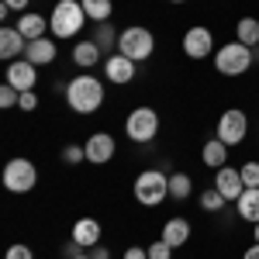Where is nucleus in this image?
Listing matches in <instances>:
<instances>
[{
    "label": "nucleus",
    "mask_w": 259,
    "mask_h": 259,
    "mask_svg": "<svg viewBox=\"0 0 259 259\" xmlns=\"http://www.w3.org/2000/svg\"><path fill=\"white\" fill-rule=\"evenodd\" d=\"M66 104L76 114H94L104 104V83L97 76H76V80H69L66 83Z\"/></svg>",
    "instance_id": "nucleus-1"
},
{
    "label": "nucleus",
    "mask_w": 259,
    "mask_h": 259,
    "mask_svg": "<svg viewBox=\"0 0 259 259\" xmlns=\"http://www.w3.org/2000/svg\"><path fill=\"white\" fill-rule=\"evenodd\" d=\"M87 21H90V18H87V11H83L80 0H59V4L52 7L49 31H52L56 38H73V35L80 31Z\"/></svg>",
    "instance_id": "nucleus-2"
},
{
    "label": "nucleus",
    "mask_w": 259,
    "mask_h": 259,
    "mask_svg": "<svg viewBox=\"0 0 259 259\" xmlns=\"http://www.w3.org/2000/svg\"><path fill=\"white\" fill-rule=\"evenodd\" d=\"M252 62H256L252 49H249V45H242L239 38L228 41V45H221L218 52H214V69H218L221 76H242Z\"/></svg>",
    "instance_id": "nucleus-3"
},
{
    "label": "nucleus",
    "mask_w": 259,
    "mask_h": 259,
    "mask_svg": "<svg viewBox=\"0 0 259 259\" xmlns=\"http://www.w3.org/2000/svg\"><path fill=\"white\" fill-rule=\"evenodd\" d=\"M166 197H169V173H162V169H145V173H139V180H135V200L139 204L156 207Z\"/></svg>",
    "instance_id": "nucleus-4"
},
{
    "label": "nucleus",
    "mask_w": 259,
    "mask_h": 259,
    "mask_svg": "<svg viewBox=\"0 0 259 259\" xmlns=\"http://www.w3.org/2000/svg\"><path fill=\"white\" fill-rule=\"evenodd\" d=\"M35 183H38V169H35L31 159L18 156V159H11L4 166V187L11 194H28V190H35Z\"/></svg>",
    "instance_id": "nucleus-5"
},
{
    "label": "nucleus",
    "mask_w": 259,
    "mask_h": 259,
    "mask_svg": "<svg viewBox=\"0 0 259 259\" xmlns=\"http://www.w3.org/2000/svg\"><path fill=\"white\" fill-rule=\"evenodd\" d=\"M152 49H156V41H152V31H149V28H124L118 35V52L128 56L132 62L149 59Z\"/></svg>",
    "instance_id": "nucleus-6"
},
{
    "label": "nucleus",
    "mask_w": 259,
    "mask_h": 259,
    "mask_svg": "<svg viewBox=\"0 0 259 259\" xmlns=\"http://www.w3.org/2000/svg\"><path fill=\"white\" fill-rule=\"evenodd\" d=\"M124 132H128V139L132 142H152L156 139V132H159V114L152 111V107H135L128 121H124Z\"/></svg>",
    "instance_id": "nucleus-7"
},
{
    "label": "nucleus",
    "mask_w": 259,
    "mask_h": 259,
    "mask_svg": "<svg viewBox=\"0 0 259 259\" xmlns=\"http://www.w3.org/2000/svg\"><path fill=\"white\" fill-rule=\"evenodd\" d=\"M245 135H249V118L242 114L239 107L225 111V114L218 118V132H214V139H221L225 145H239Z\"/></svg>",
    "instance_id": "nucleus-8"
},
{
    "label": "nucleus",
    "mask_w": 259,
    "mask_h": 259,
    "mask_svg": "<svg viewBox=\"0 0 259 259\" xmlns=\"http://www.w3.org/2000/svg\"><path fill=\"white\" fill-rule=\"evenodd\" d=\"M7 83L18 90V94H24V90H35V83H38V73H35V62L28 59H14L7 62Z\"/></svg>",
    "instance_id": "nucleus-9"
},
{
    "label": "nucleus",
    "mask_w": 259,
    "mask_h": 259,
    "mask_svg": "<svg viewBox=\"0 0 259 259\" xmlns=\"http://www.w3.org/2000/svg\"><path fill=\"white\" fill-rule=\"evenodd\" d=\"M83 149H87V162L104 166V162L114 159V149H118V145H114V139H111L107 132H94V135L87 139V145H83Z\"/></svg>",
    "instance_id": "nucleus-10"
},
{
    "label": "nucleus",
    "mask_w": 259,
    "mask_h": 259,
    "mask_svg": "<svg viewBox=\"0 0 259 259\" xmlns=\"http://www.w3.org/2000/svg\"><path fill=\"white\" fill-rule=\"evenodd\" d=\"M183 52H187L190 59H207V56L214 52L211 31H207V28H187V35H183Z\"/></svg>",
    "instance_id": "nucleus-11"
},
{
    "label": "nucleus",
    "mask_w": 259,
    "mask_h": 259,
    "mask_svg": "<svg viewBox=\"0 0 259 259\" xmlns=\"http://www.w3.org/2000/svg\"><path fill=\"white\" fill-rule=\"evenodd\" d=\"M214 187H218L225 200H239L242 190H245V183H242V173L239 169H232V166H221L218 173H214Z\"/></svg>",
    "instance_id": "nucleus-12"
},
{
    "label": "nucleus",
    "mask_w": 259,
    "mask_h": 259,
    "mask_svg": "<svg viewBox=\"0 0 259 259\" xmlns=\"http://www.w3.org/2000/svg\"><path fill=\"white\" fill-rule=\"evenodd\" d=\"M24 49H28V38L18 28H4L0 31V59H7V62L24 59Z\"/></svg>",
    "instance_id": "nucleus-13"
},
{
    "label": "nucleus",
    "mask_w": 259,
    "mask_h": 259,
    "mask_svg": "<svg viewBox=\"0 0 259 259\" xmlns=\"http://www.w3.org/2000/svg\"><path fill=\"white\" fill-rule=\"evenodd\" d=\"M104 73H107V80L111 83H118V87H124V83H132L135 80V62L128 59V56H111V59L104 62Z\"/></svg>",
    "instance_id": "nucleus-14"
},
{
    "label": "nucleus",
    "mask_w": 259,
    "mask_h": 259,
    "mask_svg": "<svg viewBox=\"0 0 259 259\" xmlns=\"http://www.w3.org/2000/svg\"><path fill=\"white\" fill-rule=\"evenodd\" d=\"M14 28H18L28 41H38V38H45V31H49V18H41V14H35V11H24Z\"/></svg>",
    "instance_id": "nucleus-15"
},
{
    "label": "nucleus",
    "mask_w": 259,
    "mask_h": 259,
    "mask_svg": "<svg viewBox=\"0 0 259 259\" xmlns=\"http://www.w3.org/2000/svg\"><path fill=\"white\" fill-rule=\"evenodd\" d=\"M24 59L35 62V66H49V62L56 59V41H52V38L28 41V49H24Z\"/></svg>",
    "instance_id": "nucleus-16"
},
{
    "label": "nucleus",
    "mask_w": 259,
    "mask_h": 259,
    "mask_svg": "<svg viewBox=\"0 0 259 259\" xmlns=\"http://www.w3.org/2000/svg\"><path fill=\"white\" fill-rule=\"evenodd\" d=\"M190 232H194V228H190V221H187V218H169V221H166V228H162V242H169L173 249H177V245H187Z\"/></svg>",
    "instance_id": "nucleus-17"
},
{
    "label": "nucleus",
    "mask_w": 259,
    "mask_h": 259,
    "mask_svg": "<svg viewBox=\"0 0 259 259\" xmlns=\"http://www.w3.org/2000/svg\"><path fill=\"white\" fill-rule=\"evenodd\" d=\"M73 239L80 242L83 249H94L100 242V225L94 218H80L76 225H73Z\"/></svg>",
    "instance_id": "nucleus-18"
},
{
    "label": "nucleus",
    "mask_w": 259,
    "mask_h": 259,
    "mask_svg": "<svg viewBox=\"0 0 259 259\" xmlns=\"http://www.w3.org/2000/svg\"><path fill=\"white\" fill-rule=\"evenodd\" d=\"M235 204H239L242 221H252V225H259V187H245V190H242V197L235 200Z\"/></svg>",
    "instance_id": "nucleus-19"
},
{
    "label": "nucleus",
    "mask_w": 259,
    "mask_h": 259,
    "mask_svg": "<svg viewBox=\"0 0 259 259\" xmlns=\"http://www.w3.org/2000/svg\"><path fill=\"white\" fill-rule=\"evenodd\" d=\"M200 159H204V166H211V169H221V166L228 162V145H225L221 139H211L207 145H204Z\"/></svg>",
    "instance_id": "nucleus-20"
},
{
    "label": "nucleus",
    "mask_w": 259,
    "mask_h": 259,
    "mask_svg": "<svg viewBox=\"0 0 259 259\" xmlns=\"http://www.w3.org/2000/svg\"><path fill=\"white\" fill-rule=\"evenodd\" d=\"M73 62L83 66V69L97 66V62H100V45L94 38H90V41H76V49H73Z\"/></svg>",
    "instance_id": "nucleus-21"
},
{
    "label": "nucleus",
    "mask_w": 259,
    "mask_h": 259,
    "mask_svg": "<svg viewBox=\"0 0 259 259\" xmlns=\"http://www.w3.org/2000/svg\"><path fill=\"white\" fill-rule=\"evenodd\" d=\"M235 35H239L242 45L256 49V45H259V21L256 18H242L239 24H235Z\"/></svg>",
    "instance_id": "nucleus-22"
},
{
    "label": "nucleus",
    "mask_w": 259,
    "mask_h": 259,
    "mask_svg": "<svg viewBox=\"0 0 259 259\" xmlns=\"http://www.w3.org/2000/svg\"><path fill=\"white\" fill-rule=\"evenodd\" d=\"M83 11H87V18L94 21V24H100V21L111 18V11H114V4L111 0H80Z\"/></svg>",
    "instance_id": "nucleus-23"
},
{
    "label": "nucleus",
    "mask_w": 259,
    "mask_h": 259,
    "mask_svg": "<svg viewBox=\"0 0 259 259\" xmlns=\"http://www.w3.org/2000/svg\"><path fill=\"white\" fill-rule=\"evenodd\" d=\"M190 190H194V183H190L187 173H169V197L187 200V197H190Z\"/></svg>",
    "instance_id": "nucleus-24"
},
{
    "label": "nucleus",
    "mask_w": 259,
    "mask_h": 259,
    "mask_svg": "<svg viewBox=\"0 0 259 259\" xmlns=\"http://www.w3.org/2000/svg\"><path fill=\"white\" fill-rule=\"evenodd\" d=\"M94 41H97L100 49H118V35H114L111 21H100L97 28H94Z\"/></svg>",
    "instance_id": "nucleus-25"
},
{
    "label": "nucleus",
    "mask_w": 259,
    "mask_h": 259,
    "mask_svg": "<svg viewBox=\"0 0 259 259\" xmlns=\"http://www.w3.org/2000/svg\"><path fill=\"white\" fill-rule=\"evenodd\" d=\"M200 207H204L207 214H218L221 207H225V194H221L218 187H211V190H204V194H200Z\"/></svg>",
    "instance_id": "nucleus-26"
},
{
    "label": "nucleus",
    "mask_w": 259,
    "mask_h": 259,
    "mask_svg": "<svg viewBox=\"0 0 259 259\" xmlns=\"http://www.w3.org/2000/svg\"><path fill=\"white\" fill-rule=\"evenodd\" d=\"M87 159V149L83 145H66L62 149V162H69V166H76V162Z\"/></svg>",
    "instance_id": "nucleus-27"
},
{
    "label": "nucleus",
    "mask_w": 259,
    "mask_h": 259,
    "mask_svg": "<svg viewBox=\"0 0 259 259\" xmlns=\"http://www.w3.org/2000/svg\"><path fill=\"white\" fill-rule=\"evenodd\" d=\"M239 173H242V183L245 187H259V162H245Z\"/></svg>",
    "instance_id": "nucleus-28"
},
{
    "label": "nucleus",
    "mask_w": 259,
    "mask_h": 259,
    "mask_svg": "<svg viewBox=\"0 0 259 259\" xmlns=\"http://www.w3.org/2000/svg\"><path fill=\"white\" fill-rule=\"evenodd\" d=\"M18 100H21V94L11 87V83L0 87V107H18Z\"/></svg>",
    "instance_id": "nucleus-29"
},
{
    "label": "nucleus",
    "mask_w": 259,
    "mask_h": 259,
    "mask_svg": "<svg viewBox=\"0 0 259 259\" xmlns=\"http://www.w3.org/2000/svg\"><path fill=\"white\" fill-rule=\"evenodd\" d=\"M173 256V245L169 242H152L149 245V259H169Z\"/></svg>",
    "instance_id": "nucleus-30"
},
{
    "label": "nucleus",
    "mask_w": 259,
    "mask_h": 259,
    "mask_svg": "<svg viewBox=\"0 0 259 259\" xmlns=\"http://www.w3.org/2000/svg\"><path fill=\"white\" fill-rule=\"evenodd\" d=\"M18 107L21 111H35V107H38V94H35V90H24L21 100H18Z\"/></svg>",
    "instance_id": "nucleus-31"
},
{
    "label": "nucleus",
    "mask_w": 259,
    "mask_h": 259,
    "mask_svg": "<svg viewBox=\"0 0 259 259\" xmlns=\"http://www.w3.org/2000/svg\"><path fill=\"white\" fill-rule=\"evenodd\" d=\"M7 259H35V252H31V249H28V245H11V249H7Z\"/></svg>",
    "instance_id": "nucleus-32"
},
{
    "label": "nucleus",
    "mask_w": 259,
    "mask_h": 259,
    "mask_svg": "<svg viewBox=\"0 0 259 259\" xmlns=\"http://www.w3.org/2000/svg\"><path fill=\"white\" fill-rule=\"evenodd\" d=\"M62 252H66V259H76V256H83V245L76 239H69L66 242V249H62Z\"/></svg>",
    "instance_id": "nucleus-33"
},
{
    "label": "nucleus",
    "mask_w": 259,
    "mask_h": 259,
    "mask_svg": "<svg viewBox=\"0 0 259 259\" xmlns=\"http://www.w3.org/2000/svg\"><path fill=\"white\" fill-rule=\"evenodd\" d=\"M124 259H149V249H135V245H132V249L124 252Z\"/></svg>",
    "instance_id": "nucleus-34"
},
{
    "label": "nucleus",
    "mask_w": 259,
    "mask_h": 259,
    "mask_svg": "<svg viewBox=\"0 0 259 259\" xmlns=\"http://www.w3.org/2000/svg\"><path fill=\"white\" fill-rule=\"evenodd\" d=\"M90 259H111V252H107V249H104V245H94V249H90Z\"/></svg>",
    "instance_id": "nucleus-35"
},
{
    "label": "nucleus",
    "mask_w": 259,
    "mask_h": 259,
    "mask_svg": "<svg viewBox=\"0 0 259 259\" xmlns=\"http://www.w3.org/2000/svg\"><path fill=\"white\" fill-rule=\"evenodd\" d=\"M4 4H7L11 11H18V14H24V11H28V0H4Z\"/></svg>",
    "instance_id": "nucleus-36"
},
{
    "label": "nucleus",
    "mask_w": 259,
    "mask_h": 259,
    "mask_svg": "<svg viewBox=\"0 0 259 259\" xmlns=\"http://www.w3.org/2000/svg\"><path fill=\"white\" fill-rule=\"evenodd\" d=\"M242 259H259V242H256V245H249V249H245V256H242Z\"/></svg>",
    "instance_id": "nucleus-37"
},
{
    "label": "nucleus",
    "mask_w": 259,
    "mask_h": 259,
    "mask_svg": "<svg viewBox=\"0 0 259 259\" xmlns=\"http://www.w3.org/2000/svg\"><path fill=\"white\" fill-rule=\"evenodd\" d=\"M256 242H259V225H256Z\"/></svg>",
    "instance_id": "nucleus-38"
},
{
    "label": "nucleus",
    "mask_w": 259,
    "mask_h": 259,
    "mask_svg": "<svg viewBox=\"0 0 259 259\" xmlns=\"http://www.w3.org/2000/svg\"><path fill=\"white\" fill-rule=\"evenodd\" d=\"M76 259H90V256H76Z\"/></svg>",
    "instance_id": "nucleus-39"
},
{
    "label": "nucleus",
    "mask_w": 259,
    "mask_h": 259,
    "mask_svg": "<svg viewBox=\"0 0 259 259\" xmlns=\"http://www.w3.org/2000/svg\"><path fill=\"white\" fill-rule=\"evenodd\" d=\"M173 4H183V0H173Z\"/></svg>",
    "instance_id": "nucleus-40"
}]
</instances>
